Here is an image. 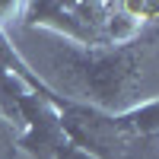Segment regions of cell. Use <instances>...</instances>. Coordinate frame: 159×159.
Instances as JSON below:
<instances>
[{
	"instance_id": "6da1fadb",
	"label": "cell",
	"mask_w": 159,
	"mask_h": 159,
	"mask_svg": "<svg viewBox=\"0 0 159 159\" xmlns=\"http://www.w3.org/2000/svg\"><path fill=\"white\" fill-rule=\"evenodd\" d=\"M22 42L35 45L38 57L29 67L57 99L86 105L105 115H121L140 102L143 61L159 38V25H147L127 45H76L51 32L19 29Z\"/></svg>"
},
{
	"instance_id": "7a4b0ae2",
	"label": "cell",
	"mask_w": 159,
	"mask_h": 159,
	"mask_svg": "<svg viewBox=\"0 0 159 159\" xmlns=\"http://www.w3.org/2000/svg\"><path fill=\"white\" fill-rule=\"evenodd\" d=\"M19 153L32 156V159H54L57 147L67 137H64L61 127V111L57 105H51L48 99L35 96V92H25L19 96Z\"/></svg>"
},
{
	"instance_id": "3957f363",
	"label": "cell",
	"mask_w": 159,
	"mask_h": 159,
	"mask_svg": "<svg viewBox=\"0 0 159 159\" xmlns=\"http://www.w3.org/2000/svg\"><path fill=\"white\" fill-rule=\"evenodd\" d=\"M19 156V127L0 118V159H16Z\"/></svg>"
},
{
	"instance_id": "277c9868",
	"label": "cell",
	"mask_w": 159,
	"mask_h": 159,
	"mask_svg": "<svg viewBox=\"0 0 159 159\" xmlns=\"http://www.w3.org/2000/svg\"><path fill=\"white\" fill-rule=\"evenodd\" d=\"M54 159H96V156H89V153H83L80 147H73L70 140H64L61 147H57V156Z\"/></svg>"
}]
</instances>
